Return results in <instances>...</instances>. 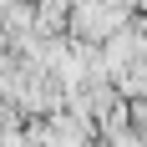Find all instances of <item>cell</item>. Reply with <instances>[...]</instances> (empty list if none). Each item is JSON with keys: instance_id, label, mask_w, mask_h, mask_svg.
Instances as JSON below:
<instances>
[{"instance_id": "cell-1", "label": "cell", "mask_w": 147, "mask_h": 147, "mask_svg": "<svg viewBox=\"0 0 147 147\" xmlns=\"http://www.w3.org/2000/svg\"><path fill=\"white\" fill-rule=\"evenodd\" d=\"M76 30L102 41V36L122 30V10L112 5V0H81V5H76Z\"/></svg>"}]
</instances>
